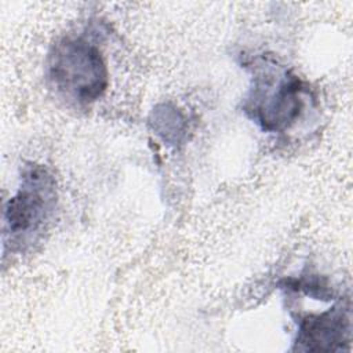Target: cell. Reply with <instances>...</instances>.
Returning <instances> with one entry per match:
<instances>
[{"mask_svg": "<svg viewBox=\"0 0 353 353\" xmlns=\"http://www.w3.org/2000/svg\"><path fill=\"white\" fill-rule=\"evenodd\" d=\"M48 76L58 92L77 103L97 101L108 87L102 54L84 39H65L55 46Z\"/></svg>", "mask_w": 353, "mask_h": 353, "instance_id": "obj_1", "label": "cell"}, {"mask_svg": "<svg viewBox=\"0 0 353 353\" xmlns=\"http://www.w3.org/2000/svg\"><path fill=\"white\" fill-rule=\"evenodd\" d=\"M302 81L285 69L262 70L256 77L245 112L266 131L290 128L303 109Z\"/></svg>", "mask_w": 353, "mask_h": 353, "instance_id": "obj_2", "label": "cell"}, {"mask_svg": "<svg viewBox=\"0 0 353 353\" xmlns=\"http://www.w3.org/2000/svg\"><path fill=\"white\" fill-rule=\"evenodd\" d=\"M55 201V183L46 168H28L19 190L4 210L6 233L11 234V241L23 243L39 233L54 211Z\"/></svg>", "mask_w": 353, "mask_h": 353, "instance_id": "obj_3", "label": "cell"}, {"mask_svg": "<svg viewBox=\"0 0 353 353\" xmlns=\"http://www.w3.org/2000/svg\"><path fill=\"white\" fill-rule=\"evenodd\" d=\"M350 341V309L338 305L301 320L296 343L305 350H341Z\"/></svg>", "mask_w": 353, "mask_h": 353, "instance_id": "obj_4", "label": "cell"}]
</instances>
